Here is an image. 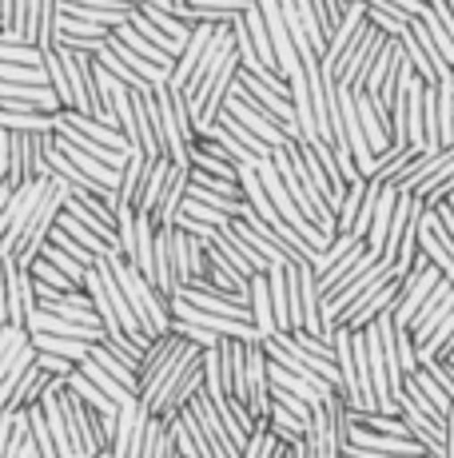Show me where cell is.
<instances>
[{
  "mask_svg": "<svg viewBox=\"0 0 454 458\" xmlns=\"http://www.w3.org/2000/svg\"><path fill=\"white\" fill-rule=\"evenodd\" d=\"M108 267H112V276L120 279V287H124V295H128V303H132V315L139 319L144 339H156V335L172 331V319H176V315H172V299H164L160 292H156L152 279H147L120 248L108 251Z\"/></svg>",
  "mask_w": 454,
  "mask_h": 458,
  "instance_id": "cell-1",
  "label": "cell"
},
{
  "mask_svg": "<svg viewBox=\"0 0 454 458\" xmlns=\"http://www.w3.org/2000/svg\"><path fill=\"white\" fill-rule=\"evenodd\" d=\"M68 191H80V188H72V183L60 180V175H52L48 191L40 196V204L29 211V224H24L21 240H16V251H13V263H16V267L29 271L32 263H37L40 248L48 243V232L56 227V216H60V208H64V196H68Z\"/></svg>",
  "mask_w": 454,
  "mask_h": 458,
  "instance_id": "cell-2",
  "label": "cell"
},
{
  "mask_svg": "<svg viewBox=\"0 0 454 458\" xmlns=\"http://www.w3.org/2000/svg\"><path fill=\"white\" fill-rule=\"evenodd\" d=\"M156 100H160L164 152L172 156V164H191V148H196V140H199V128H196V116H191L188 100H183V92L164 84V88H156Z\"/></svg>",
  "mask_w": 454,
  "mask_h": 458,
  "instance_id": "cell-3",
  "label": "cell"
},
{
  "mask_svg": "<svg viewBox=\"0 0 454 458\" xmlns=\"http://www.w3.org/2000/svg\"><path fill=\"white\" fill-rule=\"evenodd\" d=\"M56 394H60V407H64V419H68V435H72V446L80 458H96L100 451H108V438L100 430V419L72 386L64 383V375H56Z\"/></svg>",
  "mask_w": 454,
  "mask_h": 458,
  "instance_id": "cell-4",
  "label": "cell"
},
{
  "mask_svg": "<svg viewBox=\"0 0 454 458\" xmlns=\"http://www.w3.org/2000/svg\"><path fill=\"white\" fill-rule=\"evenodd\" d=\"M383 44H387V32L374 29L371 21L359 29V37L347 44V52L339 56V68H335V81L343 88H351V92H363L366 88V76H371L374 68V56L383 52Z\"/></svg>",
  "mask_w": 454,
  "mask_h": 458,
  "instance_id": "cell-5",
  "label": "cell"
},
{
  "mask_svg": "<svg viewBox=\"0 0 454 458\" xmlns=\"http://www.w3.org/2000/svg\"><path fill=\"white\" fill-rule=\"evenodd\" d=\"M267 287H272V307H275V331H295L303 327V307H299V267L279 263L267 271Z\"/></svg>",
  "mask_w": 454,
  "mask_h": 458,
  "instance_id": "cell-6",
  "label": "cell"
},
{
  "mask_svg": "<svg viewBox=\"0 0 454 458\" xmlns=\"http://www.w3.org/2000/svg\"><path fill=\"white\" fill-rule=\"evenodd\" d=\"M223 108L231 112V116L240 120V124H248V128L256 131L259 140H264V144H272V148H291V144H295V140L287 136L283 124H279V120L272 116V112H267V108H256V104H251V100H243V96L235 92V84H231V92H227Z\"/></svg>",
  "mask_w": 454,
  "mask_h": 458,
  "instance_id": "cell-7",
  "label": "cell"
},
{
  "mask_svg": "<svg viewBox=\"0 0 454 458\" xmlns=\"http://www.w3.org/2000/svg\"><path fill=\"white\" fill-rule=\"evenodd\" d=\"M442 279V271L434 267L431 259L426 263H415V267L403 276V284H399V307H395V327H410V319H415V311H418V303H423L426 295H431V287Z\"/></svg>",
  "mask_w": 454,
  "mask_h": 458,
  "instance_id": "cell-8",
  "label": "cell"
},
{
  "mask_svg": "<svg viewBox=\"0 0 454 458\" xmlns=\"http://www.w3.org/2000/svg\"><path fill=\"white\" fill-rule=\"evenodd\" d=\"M399 284H403V276H391V279H383L379 287H374L371 295L363 299L359 307H351V311H343L335 319V327H351V331H363L366 323H374L379 315H395V307H399Z\"/></svg>",
  "mask_w": 454,
  "mask_h": 458,
  "instance_id": "cell-9",
  "label": "cell"
},
{
  "mask_svg": "<svg viewBox=\"0 0 454 458\" xmlns=\"http://www.w3.org/2000/svg\"><path fill=\"white\" fill-rule=\"evenodd\" d=\"M454 311V279H447L442 276L439 284L431 287V295L423 299V303H418V311H415V319H410V339L418 343V347H423L426 343V335H431L434 327H439L442 319H447V315Z\"/></svg>",
  "mask_w": 454,
  "mask_h": 458,
  "instance_id": "cell-10",
  "label": "cell"
},
{
  "mask_svg": "<svg viewBox=\"0 0 454 458\" xmlns=\"http://www.w3.org/2000/svg\"><path fill=\"white\" fill-rule=\"evenodd\" d=\"M147 422L152 411L144 403H124L120 407V422H116V438H112V454L116 458H139L144 454V438H147Z\"/></svg>",
  "mask_w": 454,
  "mask_h": 458,
  "instance_id": "cell-11",
  "label": "cell"
},
{
  "mask_svg": "<svg viewBox=\"0 0 454 458\" xmlns=\"http://www.w3.org/2000/svg\"><path fill=\"white\" fill-rule=\"evenodd\" d=\"M176 299L183 303L199 307V311H215V315H227V319H240V323H251V307L248 303H235L231 295H220L207 279H188V284L176 292Z\"/></svg>",
  "mask_w": 454,
  "mask_h": 458,
  "instance_id": "cell-12",
  "label": "cell"
},
{
  "mask_svg": "<svg viewBox=\"0 0 454 458\" xmlns=\"http://www.w3.org/2000/svg\"><path fill=\"white\" fill-rule=\"evenodd\" d=\"M259 13H264L267 37H272V48H275V72L287 81V72H291L295 64H303V60H299V52H295L291 32H287V24H283V8H279V0H259Z\"/></svg>",
  "mask_w": 454,
  "mask_h": 458,
  "instance_id": "cell-13",
  "label": "cell"
},
{
  "mask_svg": "<svg viewBox=\"0 0 454 458\" xmlns=\"http://www.w3.org/2000/svg\"><path fill=\"white\" fill-rule=\"evenodd\" d=\"M374 259H383V255H371V251H366V240H359L351 251H343V255H339V259L331 263V267L319 276V295H323V299H327V295H335L339 287L347 284V279H351V276H359L363 267H371Z\"/></svg>",
  "mask_w": 454,
  "mask_h": 458,
  "instance_id": "cell-14",
  "label": "cell"
},
{
  "mask_svg": "<svg viewBox=\"0 0 454 458\" xmlns=\"http://www.w3.org/2000/svg\"><path fill=\"white\" fill-rule=\"evenodd\" d=\"M188 180H191V164H172L168 172V183H164V196L152 211V224L156 227H176L180 211H183V199H188Z\"/></svg>",
  "mask_w": 454,
  "mask_h": 458,
  "instance_id": "cell-15",
  "label": "cell"
},
{
  "mask_svg": "<svg viewBox=\"0 0 454 458\" xmlns=\"http://www.w3.org/2000/svg\"><path fill=\"white\" fill-rule=\"evenodd\" d=\"M215 29L220 24H207V21H199L196 29H191V37H188V44H183V52L176 56V68H172V88H188V81H191V72H196V64L204 60V52H207V44H212V37H215Z\"/></svg>",
  "mask_w": 454,
  "mask_h": 458,
  "instance_id": "cell-16",
  "label": "cell"
},
{
  "mask_svg": "<svg viewBox=\"0 0 454 458\" xmlns=\"http://www.w3.org/2000/svg\"><path fill=\"white\" fill-rule=\"evenodd\" d=\"M32 335H64V339H84V343L104 339V331L92 327V323H80V319H72V315L45 311V307H40L37 319L29 323V339H32Z\"/></svg>",
  "mask_w": 454,
  "mask_h": 458,
  "instance_id": "cell-17",
  "label": "cell"
},
{
  "mask_svg": "<svg viewBox=\"0 0 454 458\" xmlns=\"http://www.w3.org/2000/svg\"><path fill=\"white\" fill-rule=\"evenodd\" d=\"M56 29H60V0H32L29 13V44H37L40 52L56 48Z\"/></svg>",
  "mask_w": 454,
  "mask_h": 458,
  "instance_id": "cell-18",
  "label": "cell"
},
{
  "mask_svg": "<svg viewBox=\"0 0 454 458\" xmlns=\"http://www.w3.org/2000/svg\"><path fill=\"white\" fill-rule=\"evenodd\" d=\"M56 120H60V124H68V128H76V131H84V136L96 140V144H104V148H116V152H128V140H124V131L108 128V124H104V120L84 116V112H76V108H60V112H56Z\"/></svg>",
  "mask_w": 454,
  "mask_h": 458,
  "instance_id": "cell-19",
  "label": "cell"
},
{
  "mask_svg": "<svg viewBox=\"0 0 454 458\" xmlns=\"http://www.w3.org/2000/svg\"><path fill=\"white\" fill-rule=\"evenodd\" d=\"M147 156L139 148H128L124 167H120V180H116V208H136L139 188H144V175H147Z\"/></svg>",
  "mask_w": 454,
  "mask_h": 458,
  "instance_id": "cell-20",
  "label": "cell"
},
{
  "mask_svg": "<svg viewBox=\"0 0 454 458\" xmlns=\"http://www.w3.org/2000/svg\"><path fill=\"white\" fill-rule=\"evenodd\" d=\"M56 375H48V371H40L37 367V359H32V367L24 371L21 378H16V386H13V394H8V403H4V415H16V411H24V407H32V403H40V394H45V386L52 383Z\"/></svg>",
  "mask_w": 454,
  "mask_h": 458,
  "instance_id": "cell-21",
  "label": "cell"
},
{
  "mask_svg": "<svg viewBox=\"0 0 454 458\" xmlns=\"http://www.w3.org/2000/svg\"><path fill=\"white\" fill-rule=\"evenodd\" d=\"M248 307H251V323L256 331L264 335H275V307H272V287H267V276H251L248 279Z\"/></svg>",
  "mask_w": 454,
  "mask_h": 458,
  "instance_id": "cell-22",
  "label": "cell"
},
{
  "mask_svg": "<svg viewBox=\"0 0 454 458\" xmlns=\"http://www.w3.org/2000/svg\"><path fill=\"white\" fill-rule=\"evenodd\" d=\"M395 204H399V188L387 183L379 191V204H374V216H371V227H366V251L371 255H383V243H387V227H391V216H395Z\"/></svg>",
  "mask_w": 454,
  "mask_h": 458,
  "instance_id": "cell-23",
  "label": "cell"
},
{
  "mask_svg": "<svg viewBox=\"0 0 454 458\" xmlns=\"http://www.w3.org/2000/svg\"><path fill=\"white\" fill-rule=\"evenodd\" d=\"M168 172H172V156H156L152 164H147V175H144V188H139V199H136V211L139 216H152L156 204H160L164 196V183H168Z\"/></svg>",
  "mask_w": 454,
  "mask_h": 458,
  "instance_id": "cell-24",
  "label": "cell"
},
{
  "mask_svg": "<svg viewBox=\"0 0 454 458\" xmlns=\"http://www.w3.org/2000/svg\"><path fill=\"white\" fill-rule=\"evenodd\" d=\"M108 48L116 52V56L124 60V64L132 68V72H136V76H139V81H144V84H152V88H164V84L172 81V72H168V68H160V64H152V60L136 56V52H132V48H128L124 40L116 37V29H112V37H108Z\"/></svg>",
  "mask_w": 454,
  "mask_h": 458,
  "instance_id": "cell-25",
  "label": "cell"
},
{
  "mask_svg": "<svg viewBox=\"0 0 454 458\" xmlns=\"http://www.w3.org/2000/svg\"><path fill=\"white\" fill-rule=\"evenodd\" d=\"M191 172L207 175V180H223V183H240V164L227 156L212 152V148H191Z\"/></svg>",
  "mask_w": 454,
  "mask_h": 458,
  "instance_id": "cell-26",
  "label": "cell"
},
{
  "mask_svg": "<svg viewBox=\"0 0 454 458\" xmlns=\"http://www.w3.org/2000/svg\"><path fill=\"white\" fill-rule=\"evenodd\" d=\"M403 383H407V386H415V391L423 394V399L431 403L434 411H439V415H450V407H454V394H450L447 386H442V383H439V378H434L431 371H426V367H418V371L403 375Z\"/></svg>",
  "mask_w": 454,
  "mask_h": 458,
  "instance_id": "cell-27",
  "label": "cell"
},
{
  "mask_svg": "<svg viewBox=\"0 0 454 458\" xmlns=\"http://www.w3.org/2000/svg\"><path fill=\"white\" fill-rule=\"evenodd\" d=\"M450 355H454V311L426 335V343L418 347V363H442Z\"/></svg>",
  "mask_w": 454,
  "mask_h": 458,
  "instance_id": "cell-28",
  "label": "cell"
},
{
  "mask_svg": "<svg viewBox=\"0 0 454 458\" xmlns=\"http://www.w3.org/2000/svg\"><path fill=\"white\" fill-rule=\"evenodd\" d=\"M359 96V124H363V136L366 144H371V152L379 156L383 148H391V128L379 120V112H374V100L366 92H355Z\"/></svg>",
  "mask_w": 454,
  "mask_h": 458,
  "instance_id": "cell-29",
  "label": "cell"
},
{
  "mask_svg": "<svg viewBox=\"0 0 454 458\" xmlns=\"http://www.w3.org/2000/svg\"><path fill=\"white\" fill-rule=\"evenodd\" d=\"M88 359H92V363H100L112 378H120V383H124L128 391H136V383H139V378H136V367H128L124 359H120L116 351L108 347V339H96L92 347H88Z\"/></svg>",
  "mask_w": 454,
  "mask_h": 458,
  "instance_id": "cell-30",
  "label": "cell"
},
{
  "mask_svg": "<svg viewBox=\"0 0 454 458\" xmlns=\"http://www.w3.org/2000/svg\"><path fill=\"white\" fill-rule=\"evenodd\" d=\"M139 13H144L147 16V21H152L156 24V29H160V32H168V37L172 40H176V44H188V37H191V29H196V24H188V21H180V16L176 13H168V8H160V4H156V0H139Z\"/></svg>",
  "mask_w": 454,
  "mask_h": 458,
  "instance_id": "cell-31",
  "label": "cell"
},
{
  "mask_svg": "<svg viewBox=\"0 0 454 458\" xmlns=\"http://www.w3.org/2000/svg\"><path fill=\"white\" fill-rule=\"evenodd\" d=\"M212 124H220V128L227 131V136H235V140H240L243 148H248V152H256L259 160H272V152H275V148H272V144H264V140H259L256 131H251L248 124H240V120H235L231 112H227V108H220V116H215Z\"/></svg>",
  "mask_w": 454,
  "mask_h": 458,
  "instance_id": "cell-32",
  "label": "cell"
},
{
  "mask_svg": "<svg viewBox=\"0 0 454 458\" xmlns=\"http://www.w3.org/2000/svg\"><path fill=\"white\" fill-rule=\"evenodd\" d=\"M116 37L120 40H124L128 44V48H132L136 52V56H144V60H152V64H160V68H168V72H172V68H176V56H168V52H164V48H156V44L152 40H147V37H139V32L132 29V24H120V29H116Z\"/></svg>",
  "mask_w": 454,
  "mask_h": 458,
  "instance_id": "cell-33",
  "label": "cell"
},
{
  "mask_svg": "<svg viewBox=\"0 0 454 458\" xmlns=\"http://www.w3.org/2000/svg\"><path fill=\"white\" fill-rule=\"evenodd\" d=\"M243 24H248L251 44H256V52H259V64H264V68H275V48H272V37H267L264 13H259V0L248 8V13H243Z\"/></svg>",
  "mask_w": 454,
  "mask_h": 458,
  "instance_id": "cell-34",
  "label": "cell"
},
{
  "mask_svg": "<svg viewBox=\"0 0 454 458\" xmlns=\"http://www.w3.org/2000/svg\"><path fill=\"white\" fill-rule=\"evenodd\" d=\"M32 347H37V351H52V355H64V359H72V363H84L92 343L64 339V335H32Z\"/></svg>",
  "mask_w": 454,
  "mask_h": 458,
  "instance_id": "cell-35",
  "label": "cell"
},
{
  "mask_svg": "<svg viewBox=\"0 0 454 458\" xmlns=\"http://www.w3.org/2000/svg\"><path fill=\"white\" fill-rule=\"evenodd\" d=\"M80 371L84 375H88L92 378V383L96 386H100V391L104 394H108V399L112 403H120V407H124V403H136V391H128V386L124 383H120V378H112L108 371H104V367L100 363H92V359H84V363H80Z\"/></svg>",
  "mask_w": 454,
  "mask_h": 458,
  "instance_id": "cell-36",
  "label": "cell"
},
{
  "mask_svg": "<svg viewBox=\"0 0 454 458\" xmlns=\"http://www.w3.org/2000/svg\"><path fill=\"white\" fill-rule=\"evenodd\" d=\"M399 44H403V52H407V60H410V68H415V76L418 81H426V84H439V72H434V64H431V56H426V48L418 44L415 37V29L407 24V32L399 37Z\"/></svg>",
  "mask_w": 454,
  "mask_h": 458,
  "instance_id": "cell-37",
  "label": "cell"
},
{
  "mask_svg": "<svg viewBox=\"0 0 454 458\" xmlns=\"http://www.w3.org/2000/svg\"><path fill=\"white\" fill-rule=\"evenodd\" d=\"M56 224L64 227V232L72 235V240L80 243V248H88V251H96V255H108V251H116L108 240H104V235H96L92 227H84L80 219H76V216H68V211H60V216H56Z\"/></svg>",
  "mask_w": 454,
  "mask_h": 458,
  "instance_id": "cell-38",
  "label": "cell"
},
{
  "mask_svg": "<svg viewBox=\"0 0 454 458\" xmlns=\"http://www.w3.org/2000/svg\"><path fill=\"white\" fill-rule=\"evenodd\" d=\"M418 251H423L426 259H431L447 279H454V251H450V248H442L439 235H434L426 224H423V232H418Z\"/></svg>",
  "mask_w": 454,
  "mask_h": 458,
  "instance_id": "cell-39",
  "label": "cell"
},
{
  "mask_svg": "<svg viewBox=\"0 0 454 458\" xmlns=\"http://www.w3.org/2000/svg\"><path fill=\"white\" fill-rule=\"evenodd\" d=\"M363 191H366V175H359V180L347 183V196H343V204H339V211H335V227H339V232L351 235L355 216H359V204H363Z\"/></svg>",
  "mask_w": 454,
  "mask_h": 458,
  "instance_id": "cell-40",
  "label": "cell"
},
{
  "mask_svg": "<svg viewBox=\"0 0 454 458\" xmlns=\"http://www.w3.org/2000/svg\"><path fill=\"white\" fill-rule=\"evenodd\" d=\"M29 271H32V279H37L40 287H48V292H60V295H64V292H76V287H84V284H76V279H68L60 267H52L45 255H37V263H32Z\"/></svg>",
  "mask_w": 454,
  "mask_h": 458,
  "instance_id": "cell-41",
  "label": "cell"
},
{
  "mask_svg": "<svg viewBox=\"0 0 454 458\" xmlns=\"http://www.w3.org/2000/svg\"><path fill=\"white\" fill-rule=\"evenodd\" d=\"M439 140L442 148L454 144V76L439 81Z\"/></svg>",
  "mask_w": 454,
  "mask_h": 458,
  "instance_id": "cell-42",
  "label": "cell"
},
{
  "mask_svg": "<svg viewBox=\"0 0 454 458\" xmlns=\"http://www.w3.org/2000/svg\"><path fill=\"white\" fill-rule=\"evenodd\" d=\"M128 24H132V29L139 32V37H147V40H152L156 48H164V52H168V56H180V52H183V44H176V40L168 37V32H160V29H156V24L147 21V16L139 13V8H132V16H128Z\"/></svg>",
  "mask_w": 454,
  "mask_h": 458,
  "instance_id": "cell-43",
  "label": "cell"
},
{
  "mask_svg": "<svg viewBox=\"0 0 454 458\" xmlns=\"http://www.w3.org/2000/svg\"><path fill=\"white\" fill-rule=\"evenodd\" d=\"M418 21H423V24H426V32H431V40H434V44H439L442 60H447V64L454 68V37H450V32H447V29H442V21H439V16H434V8H426V13H423V16H418Z\"/></svg>",
  "mask_w": 454,
  "mask_h": 458,
  "instance_id": "cell-44",
  "label": "cell"
},
{
  "mask_svg": "<svg viewBox=\"0 0 454 458\" xmlns=\"http://www.w3.org/2000/svg\"><path fill=\"white\" fill-rule=\"evenodd\" d=\"M40 255H45V259L52 263V267H60V271H64L68 279H76V284H84V271H88V267H84V263H76L68 251H60L56 243H45V248H40Z\"/></svg>",
  "mask_w": 454,
  "mask_h": 458,
  "instance_id": "cell-45",
  "label": "cell"
},
{
  "mask_svg": "<svg viewBox=\"0 0 454 458\" xmlns=\"http://www.w3.org/2000/svg\"><path fill=\"white\" fill-rule=\"evenodd\" d=\"M395 355H399V367H403V375L410 371H418V343L410 339V331L407 327H395Z\"/></svg>",
  "mask_w": 454,
  "mask_h": 458,
  "instance_id": "cell-46",
  "label": "cell"
},
{
  "mask_svg": "<svg viewBox=\"0 0 454 458\" xmlns=\"http://www.w3.org/2000/svg\"><path fill=\"white\" fill-rule=\"evenodd\" d=\"M0 60H8V64H45V52H40L37 44H8V40H0Z\"/></svg>",
  "mask_w": 454,
  "mask_h": 458,
  "instance_id": "cell-47",
  "label": "cell"
},
{
  "mask_svg": "<svg viewBox=\"0 0 454 458\" xmlns=\"http://www.w3.org/2000/svg\"><path fill=\"white\" fill-rule=\"evenodd\" d=\"M315 4V16H319V29L327 32V40H331V32L339 29V21H343V0H311Z\"/></svg>",
  "mask_w": 454,
  "mask_h": 458,
  "instance_id": "cell-48",
  "label": "cell"
},
{
  "mask_svg": "<svg viewBox=\"0 0 454 458\" xmlns=\"http://www.w3.org/2000/svg\"><path fill=\"white\" fill-rule=\"evenodd\" d=\"M108 37H64V32H56V48H72V52H100V44Z\"/></svg>",
  "mask_w": 454,
  "mask_h": 458,
  "instance_id": "cell-49",
  "label": "cell"
},
{
  "mask_svg": "<svg viewBox=\"0 0 454 458\" xmlns=\"http://www.w3.org/2000/svg\"><path fill=\"white\" fill-rule=\"evenodd\" d=\"M37 367L40 371H48V375H68L72 367H80V363H72V359H64V355H52V351H37Z\"/></svg>",
  "mask_w": 454,
  "mask_h": 458,
  "instance_id": "cell-50",
  "label": "cell"
},
{
  "mask_svg": "<svg viewBox=\"0 0 454 458\" xmlns=\"http://www.w3.org/2000/svg\"><path fill=\"white\" fill-rule=\"evenodd\" d=\"M363 4H387V8H399V13H407V16H423L426 8V0H363Z\"/></svg>",
  "mask_w": 454,
  "mask_h": 458,
  "instance_id": "cell-51",
  "label": "cell"
},
{
  "mask_svg": "<svg viewBox=\"0 0 454 458\" xmlns=\"http://www.w3.org/2000/svg\"><path fill=\"white\" fill-rule=\"evenodd\" d=\"M8 160H13V131L0 124V180L8 175Z\"/></svg>",
  "mask_w": 454,
  "mask_h": 458,
  "instance_id": "cell-52",
  "label": "cell"
},
{
  "mask_svg": "<svg viewBox=\"0 0 454 458\" xmlns=\"http://www.w3.org/2000/svg\"><path fill=\"white\" fill-rule=\"evenodd\" d=\"M287 446H291V458H319L307 435H303V438H295V443H287Z\"/></svg>",
  "mask_w": 454,
  "mask_h": 458,
  "instance_id": "cell-53",
  "label": "cell"
},
{
  "mask_svg": "<svg viewBox=\"0 0 454 458\" xmlns=\"http://www.w3.org/2000/svg\"><path fill=\"white\" fill-rule=\"evenodd\" d=\"M13 422H16V415H0V458H4L8 435H13Z\"/></svg>",
  "mask_w": 454,
  "mask_h": 458,
  "instance_id": "cell-54",
  "label": "cell"
},
{
  "mask_svg": "<svg viewBox=\"0 0 454 458\" xmlns=\"http://www.w3.org/2000/svg\"><path fill=\"white\" fill-rule=\"evenodd\" d=\"M13 191H16V188H8V183L0 180V216H4V208H8V199H13Z\"/></svg>",
  "mask_w": 454,
  "mask_h": 458,
  "instance_id": "cell-55",
  "label": "cell"
},
{
  "mask_svg": "<svg viewBox=\"0 0 454 458\" xmlns=\"http://www.w3.org/2000/svg\"><path fill=\"white\" fill-rule=\"evenodd\" d=\"M442 204H447V208L454 211V191H450V196H447V199H442Z\"/></svg>",
  "mask_w": 454,
  "mask_h": 458,
  "instance_id": "cell-56",
  "label": "cell"
},
{
  "mask_svg": "<svg viewBox=\"0 0 454 458\" xmlns=\"http://www.w3.org/2000/svg\"><path fill=\"white\" fill-rule=\"evenodd\" d=\"M450 148H454V144H450Z\"/></svg>",
  "mask_w": 454,
  "mask_h": 458,
  "instance_id": "cell-57",
  "label": "cell"
}]
</instances>
